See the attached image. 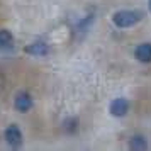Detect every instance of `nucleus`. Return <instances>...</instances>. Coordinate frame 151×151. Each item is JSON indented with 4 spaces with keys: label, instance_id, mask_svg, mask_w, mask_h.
I'll list each match as a JSON object with an SVG mask.
<instances>
[{
    "label": "nucleus",
    "instance_id": "f257e3e1",
    "mask_svg": "<svg viewBox=\"0 0 151 151\" xmlns=\"http://www.w3.org/2000/svg\"><path fill=\"white\" fill-rule=\"evenodd\" d=\"M139 21V14L131 12V10H121L114 14V24L117 27H131Z\"/></svg>",
    "mask_w": 151,
    "mask_h": 151
},
{
    "label": "nucleus",
    "instance_id": "f03ea898",
    "mask_svg": "<svg viewBox=\"0 0 151 151\" xmlns=\"http://www.w3.org/2000/svg\"><path fill=\"white\" fill-rule=\"evenodd\" d=\"M4 136H5V141H7L12 148H19L22 144V132L15 124L9 126L7 129H5V132H4Z\"/></svg>",
    "mask_w": 151,
    "mask_h": 151
},
{
    "label": "nucleus",
    "instance_id": "7ed1b4c3",
    "mask_svg": "<svg viewBox=\"0 0 151 151\" xmlns=\"http://www.w3.org/2000/svg\"><path fill=\"white\" fill-rule=\"evenodd\" d=\"M14 107L19 112H27V110H31V107H32V99H31V95H29L27 92L17 93L15 95V100H14Z\"/></svg>",
    "mask_w": 151,
    "mask_h": 151
},
{
    "label": "nucleus",
    "instance_id": "20e7f679",
    "mask_svg": "<svg viewBox=\"0 0 151 151\" xmlns=\"http://www.w3.org/2000/svg\"><path fill=\"white\" fill-rule=\"evenodd\" d=\"M127 110H129V104L126 99H116L114 102L110 104V112L117 117H122L127 114Z\"/></svg>",
    "mask_w": 151,
    "mask_h": 151
},
{
    "label": "nucleus",
    "instance_id": "39448f33",
    "mask_svg": "<svg viewBox=\"0 0 151 151\" xmlns=\"http://www.w3.org/2000/svg\"><path fill=\"white\" fill-rule=\"evenodd\" d=\"M48 44L42 41H37V42H32V44H29L27 48H26V53H29V55L32 56H44L48 55Z\"/></svg>",
    "mask_w": 151,
    "mask_h": 151
},
{
    "label": "nucleus",
    "instance_id": "423d86ee",
    "mask_svg": "<svg viewBox=\"0 0 151 151\" xmlns=\"http://www.w3.org/2000/svg\"><path fill=\"white\" fill-rule=\"evenodd\" d=\"M136 58L143 63H150L151 61V44H148V42L139 44L136 48Z\"/></svg>",
    "mask_w": 151,
    "mask_h": 151
},
{
    "label": "nucleus",
    "instance_id": "0eeeda50",
    "mask_svg": "<svg viewBox=\"0 0 151 151\" xmlns=\"http://www.w3.org/2000/svg\"><path fill=\"white\" fill-rule=\"evenodd\" d=\"M12 42H14L12 34H10L9 31H5V29H2V31H0V49L10 48V46H12Z\"/></svg>",
    "mask_w": 151,
    "mask_h": 151
},
{
    "label": "nucleus",
    "instance_id": "6e6552de",
    "mask_svg": "<svg viewBox=\"0 0 151 151\" xmlns=\"http://www.w3.org/2000/svg\"><path fill=\"white\" fill-rule=\"evenodd\" d=\"M148 148V143L143 136H134L131 139V150H136V151H141V150H146Z\"/></svg>",
    "mask_w": 151,
    "mask_h": 151
},
{
    "label": "nucleus",
    "instance_id": "1a4fd4ad",
    "mask_svg": "<svg viewBox=\"0 0 151 151\" xmlns=\"http://www.w3.org/2000/svg\"><path fill=\"white\" fill-rule=\"evenodd\" d=\"M150 9H151V0H150Z\"/></svg>",
    "mask_w": 151,
    "mask_h": 151
}]
</instances>
